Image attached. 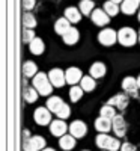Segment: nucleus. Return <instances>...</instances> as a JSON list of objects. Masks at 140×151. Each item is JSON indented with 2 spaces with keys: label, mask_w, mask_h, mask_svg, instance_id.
<instances>
[{
  "label": "nucleus",
  "mask_w": 140,
  "mask_h": 151,
  "mask_svg": "<svg viewBox=\"0 0 140 151\" xmlns=\"http://www.w3.org/2000/svg\"><path fill=\"white\" fill-rule=\"evenodd\" d=\"M79 9L81 11L83 15H92V12L95 11V3L92 0H81L79 5Z\"/></svg>",
  "instance_id": "5701e85b"
},
{
  "label": "nucleus",
  "mask_w": 140,
  "mask_h": 151,
  "mask_svg": "<svg viewBox=\"0 0 140 151\" xmlns=\"http://www.w3.org/2000/svg\"><path fill=\"white\" fill-rule=\"evenodd\" d=\"M80 86L86 92H92L95 89L96 83H95V79L92 77V76H84V77L81 79V82H80Z\"/></svg>",
  "instance_id": "b1692460"
},
{
  "label": "nucleus",
  "mask_w": 140,
  "mask_h": 151,
  "mask_svg": "<svg viewBox=\"0 0 140 151\" xmlns=\"http://www.w3.org/2000/svg\"><path fill=\"white\" fill-rule=\"evenodd\" d=\"M103 151H107V150H103Z\"/></svg>",
  "instance_id": "a19ab883"
},
{
  "label": "nucleus",
  "mask_w": 140,
  "mask_h": 151,
  "mask_svg": "<svg viewBox=\"0 0 140 151\" xmlns=\"http://www.w3.org/2000/svg\"><path fill=\"white\" fill-rule=\"evenodd\" d=\"M103 9H104V11L107 12V14H109L110 17H113V15H116L118 12H119V5H116L114 2H111V0H109V2H106V3H104Z\"/></svg>",
  "instance_id": "7c9ffc66"
},
{
  "label": "nucleus",
  "mask_w": 140,
  "mask_h": 151,
  "mask_svg": "<svg viewBox=\"0 0 140 151\" xmlns=\"http://www.w3.org/2000/svg\"><path fill=\"white\" fill-rule=\"evenodd\" d=\"M116 115H118L116 110H114V107L110 106V104H104L103 107H101V110H99V116L109 118V119H111V121H113V118L116 116Z\"/></svg>",
  "instance_id": "c85d7f7f"
},
{
  "label": "nucleus",
  "mask_w": 140,
  "mask_h": 151,
  "mask_svg": "<svg viewBox=\"0 0 140 151\" xmlns=\"http://www.w3.org/2000/svg\"><path fill=\"white\" fill-rule=\"evenodd\" d=\"M137 18H139V21H140V12H139V17H137Z\"/></svg>",
  "instance_id": "ea45409f"
},
{
  "label": "nucleus",
  "mask_w": 140,
  "mask_h": 151,
  "mask_svg": "<svg viewBox=\"0 0 140 151\" xmlns=\"http://www.w3.org/2000/svg\"><path fill=\"white\" fill-rule=\"evenodd\" d=\"M81 11L79 9V8H74V6H69V8H66L65 9V18H68L69 20V23H79L80 20H81Z\"/></svg>",
  "instance_id": "6ab92c4d"
},
{
  "label": "nucleus",
  "mask_w": 140,
  "mask_h": 151,
  "mask_svg": "<svg viewBox=\"0 0 140 151\" xmlns=\"http://www.w3.org/2000/svg\"><path fill=\"white\" fill-rule=\"evenodd\" d=\"M106 71H107V68H106V65L103 64V62H95V64H92V67L89 68V74H91L94 79L104 77Z\"/></svg>",
  "instance_id": "f3484780"
},
{
  "label": "nucleus",
  "mask_w": 140,
  "mask_h": 151,
  "mask_svg": "<svg viewBox=\"0 0 140 151\" xmlns=\"http://www.w3.org/2000/svg\"><path fill=\"white\" fill-rule=\"evenodd\" d=\"M29 48H30V53L32 55H36V56H41L44 53V50H45V44L44 41L41 40V38H35V40L29 44Z\"/></svg>",
  "instance_id": "4be33fe9"
},
{
  "label": "nucleus",
  "mask_w": 140,
  "mask_h": 151,
  "mask_svg": "<svg viewBox=\"0 0 140 151\" xmlns=\"http://www.w3.org/2000/svg\"><path fill=\"white\" fill-rule=\"evenodd\" d=\"M98 41H99V44H103L106 47H110L114 42H118V32L113 30V29H109V27L103 29L98 33Z\"/></svg>",
  "instance_id": "39448f33"
},
{
  "label": "nucleus",
  "mask_w": 140,
  "mask_h": 151,
  "mask_svg": "<svg viewBox=\"0 0 140 151\" xmlns=\"http://www.w3.org/2000/svg\"><path fill=\"white\" fill-rule=\"evenodd\" d=\"M69 130V127L66 125V122L63 119H54L51 121V124H50V132H51L53 136H57V137H62L63 134H66V132Z\"/></svg>",
  "instance_id": "1a4fd4ad"
},
{
  "label": "nucleus",
  "mask_w": 140,
  "mask_h": 151,
  "mask_svg": "<svg viewBox=\"0 0 140 151\" xmlns=\"http://www.w3.org/2000/svg\"><path fill=\"white\" fill-rule=\"evenodd\" d=\"M137 85H139V88H140V76L137 77Z\"/></svg>",
  "instance_id": "4c0bfd02"
},
{
  "label": "nucleus",
  "mask_w": 140,
  "mask_h": 151,
  "mask_svg": "<svg viewBox=\"0 0 140 151\" xmlns=\"http://www.w3.org/2000/svg\"><path fill=\"white\" fill-rule=\"evenodd\" d=\"M42 151H56V150H54V148H44Z\"/></svg>",
  "instance_id": "e433bc0d"
},
{
  "label": "nucleus",
  "mask_w": 140,
  "mask_h": 151,
  "mask_svg": "<svg viewBox=\"0 0 140 151\" xmlns=\"http://www.w3.org/2000/svg\"><path fill=\"white\" fill-rule=\"evenodd\" d=\"M95 129L99 132V133H109L111 129H113V121L109 119V118H104V116H99L95 119Z\"/></svg>",
  "instance_id": "4468645a"
},
{
  "label": "nucleus",
  "mask_w": 140,
  "mask_h": 151,
  "mask_svg": "<svg viewBox=\"0 0 140 151\" xmlns=\"http://www.w3.org/2000/svg\"><path fill=\"white\" fill-rule=\"evenodd\" d=\"M63 103H65V101H63V100L60 98V97H50L48 100H47V107L50 109V110H51V112H57V109L63 104Z\"/></svg>",
  "instance_id": "a878e982"
},
{
  "label": "nucleus",
  "mask_w": 140,
  "mask_h": 151,
  "mask_svg": "<svg viewBox=\"0 0 140 151\" xmlns=\"http://www.w3.org/2000/svg\"><path fill=\"white\" fill-rule=\"evenodd\" d=\"M32 85L33 88L39 92V95L42 97H48L53 92V85L50 82V77L45 73H38L35 77H32Z\"/></svg>",
  "instance_id": "f257e3e1"
},
{
  "label": "nucleus",
  "mask_w": 140,
  "mask_h": 151,
  "mask_svg": "<svg viewBox=\"0 0 140 151\" xmlns=\"http://www.w3.org/2000/svg\"><path fill=\"white\" fill-rule=\"evenodd\" d=\"M56 115H57V118H60V119H66V118H69V115H71V109H69V106H68L66 103H63V104L57 109Z\"/></svg>",
  "instance_id": "2f4dec72"
},
{
  "label": "nucleus",
  "mask_w": 140,
  "mask_h": 151,
  "mask_svg": "<svg viewBox=\"0 0 140 151\" xmlns=\"http://www.w3.org/2000/svg\"><path fill=\"white\" fill-rule=\"evenodd\" d=\"M122 88L126 91V92H130L133 94L134 97L137 95V89H139V85H137V79L131 77V76H128V77H125L122 80Z\"/></svg>",
  "instance_id": "dca6fc26"
},
{
  "label": "nucleus",
  "mask_w": 140,
  "mask_h": 151,
  "mask_svg": "<svg viewBox=\"0 0 140 151\" xmlns=\"http://www.w3.org/2000/svg\"><path fill=\"white\" fill-rule=\"evenodd\" d=\"M84 151H87V150H84Z\"/></svg>",
  "instance_id": "79ce46f5"
},
{
  "label": "nucleus",
  "mask_w": 140,
  "mask_h": 151,
  "mask_svg": "<svg viewBox=\"0 0 140 151\" xmlns=\"http://www.w3.org/2000/svg\"><path fill=\"white\" fill-rule=\"evenodd\" d=\"M59 147L63 151H71L75 147V137L72 134H63L59 139Z\"/></svg>",
  "instance_id": "aec40b11"
},
{
  "label": "nucleus",
  "mask_w": 140,
  "mask_h": 151,
  "mask_svg": "<svg viewBox=\"0 0 140 151\" xmlns=\"http://www.w3.org/2000/svg\"><path fill=\"white\" fill-rule=\"evenodd\" d=\"M63 38V42H65L66 45H74V44H77L79 42V38H80V33L79 30L75 29V27H71L65 35L62 36Z\"/></svg>",
  "instance_id": "412c9836"
},
{
  "label": "nucleus",
  "mask_w": 140,
  "mask_h": 151,
  "mask_svg": "<svg viewBox=\"0 0 140 151\" xmlns=\"http://www.w3.org/2000/svg\"><path fill=\"white\" fill-rule=\"evenodd\" d=\"M91 18H92V23L96 24V26H99V27L107 26V24L110 23V15L107 14L104 9H99V8H96V9L92 12Z\"/></svg>",
  "instance_id": "6e6552de"
},
{
  "label": "nucleus",
  "mask_w": 140,
  "mask_h": 151,
  "mask_svg": "<svg viewBox=\"0 0 140 151\" xmlns=\"http://www.w3.org/2000/svg\"><path fill=\"white\" fill-rule=\"evenodd\" d=\"M45 139L42 136L36 134V136H30L24 141V145H23V150L24 151H42L45 148Z\"/></svg>",
  "instance_id": "20e7f679"
},
{
  "label": "nucleus",
  "mask_w": 140,
  "mask_h": 151,
  "mask_svg": "<svg viewBox=\"0 0 140 151\" xmlns=\"http://www.w3.org/2000/svg\"><path fill=\"white\" fill-rule=\"evenodd\" d=\"M107 104H110V106H113V107H118V109L122 110V109H125L126 106H128V97L124 95V94H118V95L111 97V98L109 100Z\"/></svg>",
  "instance_id": "2eb2a0df"
},
{
  "label": "nucleus",
  "mask_w": 140,
  "mask_h": 151,
  "mask_svg": "<svg viewBox=\"0 0 140 151\" xmlns=\"http://www.w3.org/2000/svg\"><path fill=\"white\" fill-rule=\"evenodd\" d=\"M48 77H50V82L54 88H62L63 85L66 83V76H65V71H62L60 68H53L51 71L48 73Z\"/></svg>",
  "instance_id": "0eeeda50"
},
{
  "label": "nucleus",
  "mask_w": 140,
  "mask_h": 151,
  "mask_svg": "<svg viewBox=\"0 0 140 151\" xmlns=\"http://www.w3.org/2000/svg\"><path fill=\"white\" fill-rule=\"evenodd\" d=\"M23 97L27 103H35L38 100V97H39V92H38L35 88H26L24 92H23Z\"/></svg>",
  "instance_id": "bb28decb"
},
{
  "label": "nucleus",
  "mask_w": 140,
  "mask_h": 151,
  "mask_svg": "<svg viewBox=\"0 0 140 151\" xmlns=\"http://www.w3.org/2000/svg\"><path fill=\"white\" fill-rule=\"evenodd\" d=\"M71 29V23H69V20L68 18H59L56 23H54V32L57 33V35H60V36H63L68 30Z\"/></svg>",
  "instance_id": "a211bd4d"
},
{
  "label": "nucleus",
  "mask_w": 140,
  "mask_h": 151,
  "mask_svg": "<svg viewBox=\"0 0 140 151\" xmlns=\"http://www.w3.org/2000/svg\"><path fill=\"white\" fill-rule=\"evenodd\" d=\"M140 8V0H124L121 5V11L125 15H133Z\"/></svg>",
  "instance_id": "ddd939ff"
},
{
  "label": "nucleus",
  "mask_w": 140,
  "mask_h": 151,
  "mask_svg": "<svg viewBox=\"0 0 140 151\" xmlns=\"http://www.w3.org/2000/svg\"><path fill=\"white\" fill-rule=\"evenodd\" d=\"M96 147L98 148H103V150H107V151H118L121 150V142L116 139V137H111L106 133H99L96 136Z\"/></svg>",
  "instance_id": "f03ea898"
},
{
  "label": "nucleus",
  "mask_w": 140,
  "mask_h": 151,
  "mask_svg": "<svg viewBox=\"0 0 140 151\" xmlns=\"http://www.w3.org/2000/svg\"><path fill=\"white\" fill-rule=\"evenodd\" d=\"M36 71H38V67H36L35 62H32V60L24 62V65H23V73H24V76H26V77H35V76L38 74Z\"/></svg>",
  "instance_id": "393cba45"
},
{
  "label": "nucleus",
  "mask_w": 140,
  "mask_h": 151,
  "mask_svg": "<svg viewBox=\"0 0 140 151\" xmlns=\"http://www.w3.org/2000/svg\"><path fill=\"white\" fill-rule=\"evenodd\" d=\"M139 42H140V30H139Z\"/></svg>",
  "instance_id": "58836bf2"
},
{
  "label": "nucleus",
  "mask_w": 140,
  "mask_h": 151,
  "mask_svg": "<svg viewBox=\"0 0 140 151\" xmlns=\"http://www.w3.org/2000/svg\"><path fill=\"white\" fill-rule=\"evenodd\" d=\"M23 26L24 29H33L36 27V18L33 14H30V12H26V14L23 15Z\"/></svg>",
  "instance_id": "c756f323"
},
{
  "label": "nucleus",
  "mask_w": 140,
  "mask_h": 151,
  "mask_svg": "<svg viewBox=\"0 0 140 151\" xmlns=\"http://www.w3.org/2000/svg\"><path fill=\"white\" fill-rule=\"evenodd\" d=\"M48 107H38L35 112H33V119L36 124L39 125H48L51 124V113H50Z\"/></svg>",
  "instance_id": "423d86ee"
},
{
  "label": "nucleus",
  "mask_w": 140,
  "mask_h": 151,
  "mask_svg": "<svg viewBox=\"0 0 140 151\" xmlns=\"http://www.w3.org/2000/svg\"><path fill=\"white\" fill-rule=\"evenodd\" d=\"M69 132H71V134L74 137H79L80 139V137H84V134L87 133V125L83 121H80V119H75L69 125Z\"/></svg>",
  "instance_id": "9d476101"
},
{
  "label": "nucleus",
  "mask_w": 140,
  "mask_h": 151,
  "mask_svg": "<svg viewBox=\"0 0 140 151\" xmlns=\"http://www.w3.org/2000/svg\"><path fill=\"white\" fill-rule=\"evenodd\" d=\"M113 132L119 137L125 136V133H126V122H125L122 115H116L113 118Z\"/></svg>",
  "instance_id": "f8f14e48"
},
{
  "label": "nucleus",
  "mask_w": 140,
  "mask_h": 151,
  "mask_svg": "<svg viewBox=\"0 0 140 151\" xmlns=\"http://www.w3.org/2000/svg\"><path fill=\"white\" fill-rule=\"evenodd\" d=\"M137 41H139V35L133 27H122L118 32V42H121V45L124 47H133Z\"/></svg>",
  "instance_id": "7ed1b4c3"
},
{
  "label": "nucleus",
  "mask_w": 140,
  "mask_h": 151,
  "mask_svg": "<svg viewBox=\"0 0 140 151\" xmlns=\"http://www.w3.org/2000/svg\"><path fill=\"white\" fill-rule=\"evenodd\" d=\"M83 92H84V89H83L81 86H77V85L71 86V89H69V98H71V101L72 103H77L79 100L81 98Z\"/></svg>",
  "instance_id": "cd10ccee"
},
{
  "label": "nucleus",
  "mask_w": 140,
  "mask_h": 151,
  "mask_svg": "<svg viewBox=\"0 0 140 151\" xmlns=\"http://www.w3.org/2000/svg\"><path fill=\"white\" fill-rule=\"evenodd\" d=\"M121 151H136V145H133L130 142H124L121 147Z\"/></svg>",
  "instance_id": "f704fd0d"
},
{
  "label": "nucleus",
  "mask_w": 140,
  "mask_h": 151,
  "mask_svg": "<svg viewBox=\"0 0 140 151\" xmlns=\"http://www.w3.org/2000/svg\"><path fill=\"white\" fill-rule=\"evenodd\" d=\"M111 2H114L116 5H119V3H122V2H124V0H111Z\"/></svg>",
  "instance_id": "c9c22d12"
},
{
  "label": "nucleus",
  "mask_w": 140,
  "mask_h": 151,
  "mask_svg": "<svg viewBox=\"0 0 140 151\" xmlns=\"http://www.w3.org/2000/svg\"><path fill=\"white\" fill-rule=\"evenodd\" d=\"M35 32H33V29H24V32H23V42H32L33 40H35Z\"/></svg>",
  "instance_id": "473e14b6"
},
{
  "label": "nucleus",
  "mask_w": 140,
  "mask_h": 151,
  "mask_svg": "<svg viewBox=\"0 0 140 151\" xmlns=\"http://www.w3.org/2000/svg\"><path fill=\"white\" fill-rule=\"evenodd\" d=\"M65 76H66V83H69L71 86L77 85V83L81 82V79H83L81 70L77 68V67H69V68L65 71Z\"/></svg>",
  "instance_id": "9b49d317"
},
{
  "label": "nucleus",
  "mask_w": 140,
  "mask_h": 151,
  "mask_svg": "<svg viewBox=\"0 0 140 151\" xmlns=\"http://www.w3.org/2000/svg\"><path fill=\"white\" fill-rule=\"evenodd\" d=\"M35 3H36V0H23V8L26 11H32L35 8Z\"/></svg>",
  "instance_id": "72a5a7b5"
}]
</instances>
